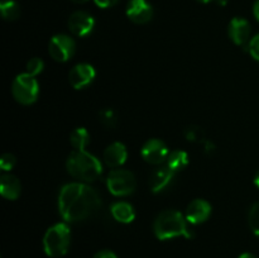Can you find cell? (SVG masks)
Listing matches in <instances>:
<instances>
[{
    "instance_id": "27",
    "label": "cell",
    "mask_w": 259,
    "mask_h": 258,
    "mask_svg": "<svg viewBox=\"0 0 259 258\" xmlns=\"http://www.w3.org/2000/svg\"><path fill=\"white\" fill-rule=\"evenodd\" d=\"M95 4L100 8H110L115 5L119 0H94Z\"/></svg>"
},
{
    "instance_id": "32",
    "label": "cell",
    "mask_w": 259,
    "mask_h": 258,
    "mask_svg": "<svg viewBox=\"0 0 259 258\" xmlns=\"http://www.w3.org/2000/svg\"><path fill=\"white\" fill-rule=\"evenodd\" d=\"M71 2H73V3H77V4H82V3L88 2V0H71Z\"/></svg>"
},
{
    "instance_id": "13",
    "label": "cell",
    "mask_w": 259,
    "mask_h": 258,
    "mask_svg": "<svg viewBox=\"0 0 259 258\" xmlns=\"http://www.w3.org/2000/svg\"><path fill=\"white\" fill-rule=\"evenodd\" d=\"M229 37L235 45L244 46L249 40L250 24L244 18H233L229 23Z\"/></svg>"
},
{
    "instance_id": "21",
    "label": "cell",
    "mask_w": 259,
    "mask_h": 258,
    "mask_svg": "<svg viewBox=\"0 0 259 258\" xmlns=\"http://www.w3.org/2000/svg\"><path fill=\"white\" fill-rule=\"evenodd\" d=\"M100 121L108 128H113L118 121V116H116L115 111L113 109H104L100 111Z\"/></svg>"
},
{
    "instance_id": "25",
    "label": "cell",
    "mask_w": 259,
    "mask_h": 258,
    "mask_svg": "<svg viewBox=\"0 0 259 258\" xmlns=\"http://www.w3.org/2000/svg\"><path fill=\"white\" fill-rule=\"evenodd\" d=\"M248 51H249L250 56H252L254 60L259 61V34L254 35V37L249 40V45H248Z\"/></svg>"
},
{
    "instance_id": "24",
    "label": "cell",
    "mask_w": 259,
    "mask_h": 258,
    "mask_svg": "<svg viewBox=\"0 0 259 258\" xmlns=\"http://www.w3.org/2000/svg\"><path fill=\"white\" fill-rule=\"evenodd\" d=\"M15 164V157L10 153L3 154L0 158V168L3 171H10Z\"/></svg>"
},
{
    "instance_id": "17",
    "label": "cell",
    "mask_w": 259,
    "mask_h": 258,
    "mask_svg": "<svg viewBox=\"0 0 259 258\" xmlns=\"http://www.w3.org/2000/svg\"><path fill=\"white\" fill-rule=\"evenodd\" d=\"M111 214H113L114 219L119 223H124L128 224L132 223L136 218V211L134 207L131 204L125 201H118L115 204L111 205Z\"/></svg>"
},
{
    "instance_id": "28",
    "label": "cell",
    "mask_w": 259,
    "mask_h": 258,
    "mask_svg": "<svg viewBox=\"0 0 259 258\" xmlns=\"http://www.w3.org/2000/svg\"><path fill=\"white\" fill-rule=\"evenodd\" d=\"M199 2H201V3H205V4H207V3L217 2L218 4H219V5H222V7H224V5H227V2H228V0H199Z\"/></svg>"
},
{
    "instance_id": "31",
    "label": "cell",
    "mask_w": 259,
    "mask_h": 258,
    "mask_svg": "<svg viewBox=\"0 0 259 258\" xmlns=\"http://www.w3.org/2000/svg\"><path fill=\"white\" fill-rule=\"evenodd\" d=\"M254 184H255V186L259 187V171L255 174V176H254Z\"/></svg>"
},
{
    "instance_id": "3",
    "label": "cell",
    "mask_w": 259,
    "mask_h": 258,
    "mask_svg": "<svg viewBox=\"0 0 259 258\" xmlns=\"http://www.w3.org/2000/svg\"><path fill=\"white\" fill-rule=\"evenodd\" d=\"M68 174L81 181H94L103 172V166L98 157L86 151H75L67 159Z\"/></svg>"
},
{
    "instance_id": "6",
    "label": "cell",
    "mask_w": 259,
    "mask_h": 258,
    "mask_svg": "<svg viewBox=\"0 0 259 258\" xmlns=\"http://www.w3.org/2000/svg\"><path fill=\"white\" fill-rule=\"evenodd\" d=\"M106 185L109 191L115 196H126L136 190V176L128 169L115 168L108 175Z\"/></svg>"
},
{
    "instance_id": "2",
    "label": "cell",
    "mask_w": 259,
    "mask_h": 258,
    "mask_svg": "<svg viewBox=\"0 0 259 258\" xmlns=\"http://www.w3.org/2000/svg\"><path fill=\"white\" fill-rule=\"evenodd\" d=\"M154 234L158 239L167 240L177 237L191 238L186 217L177 210H166L156 218L153 224Z\"/></svg>"
},
{
    "instance_id": "26",
    "label": "cell",
    "mask_w": 259,
    "mask_h": 258,
    "mask_svg": "<svg viewBox=\"0 0 259 258\" xmlns=\"http://www.w3.org/2000/svg\"><path fill=\"white\" fill-rule=\"evenodd\" d=\"M94 258H118V257H116L115 253L111 252V250L104 249V250H100V252L96 253V254L94 255Z\"/></svg>"
},
{
    "instance_id": "29",
    "label": "cell",
    "mask_w": 259,
    "mask_h": 258,
    "mask_svg": "<svg viewBox=\"0 0 259 258\" xmlns=\"http://www.w3.org/2000/svg\"><path fill=\"white\" fill-rule=\"evenodd\" d=\"M253 13H254V17L259 20V0H257L253 5Z\"/></svg>"
},
{
    "instance_id": "18",
    "label": "cell",
    "mask_w": 259,
    "mask_h": 258,
    "mask_svg": "<svg viewBox=\"0 0 259 258\" xmlns=\"http://www.w3.org/2000/svg\"><path fill=\"white\" fill-rule=\"evenodd\" d=\"M187 164H189V156L185 151H180V149L174 151L172 153H169L168 158H167V166L174 172L181 171Z\"/></svg>"
},
{
    "instance_id": "30",
    "label": "cell",
    "mask_w": 259,
    "mask_h": 258,
    "mask_svg": "<svg viewBox=\"0 0 259 258\" xmlns=\"http://www.w3.org/2000/svg\"><path fill=\"white\" fill-rule=\"evenodd\" d=\"M239 258H257L254 254L252 253H243V254L239 255Z\"/></svg>"
},
{
    "instance_id": "8",
    "label": "cell",
    "mask_w": 259,
    "mask_h": 258,
    "mask_svg": "<svg viewBox=\"0 0 259 258\" xmlns=\"http://www.w3.org/2000/svg\"><path fill=\"white\" fill-rule=\"evenodd\" d=\"M168 156V148L161 139H149L142 148V157L151 164H162L167 161Z\"/></svg>"
},
{
    "instance_id": "15",
    "label": "cell",
    "mask_w": 259,
    "mask_h": 258,
    "mask_svg": "<svg viewBox=\"0 0 259 258\" xmlns=\"http://www.w3.org/2000/svg\"><path fill=\"white\" fill-rule=\"evenodd\" d=\"M176 172L172 171L168 166L159 167L154 169V172L151 176V190L156 194L164 191L167 187L171 185Z\"/></svg>"
},
{
    "instance_id": "23",
    "label": "cell",
    "mask_w": 259,
    "mask_h": 258,
    "mask_svg": "<svg viewBox=\"0 0 259 258\" xmlns=\"http://www.w3.org/2000/svg\"><path fill=\"white\" fill-rule=\"evenodd\" d=\"M249 225L255 235L259 237V201L255 202L249 211Z\"/></svg>"
},
{
    "instance_id": "16",
    "label": "cell",
    "mask_w": 259,
    "mask_h": 258,
    "mask_svg": "<svg viewBox=\"0 0 259 258\" xmlns=\"http://www.w3.org/2000/svg\"><path fill=\"white\" fill-rule=\"evenodd\" d=\"M22 185L19 180L13 175H3L0 177V192L2 196L8 200H15L19 197Z\"/></svg>"
},
{
    "instance_id": "12",
    "label": "cell",
    "mask_w": 259,
    "mask_h": 258,
    "mask_svg": "<svg viewBox=\"0 0 259 258\" xmlns=\"http://www.w3.org/2000/svg\"><path fill=\"white\" fill-rule=\"evenodd\" d=\"M211 215V205L202 199H196L189 204L186 209V219L191 224H201Z\"/></svg>"
},
{
    "instance_id": "7",
    "label": "cell",
    "mask_w": 259,
    "mask_h": 258,
    "mask_svg": "<svg viewBox=\"0 0 259 258\" xmlns=\"http://www.w3.org/2000/svg\"><path fill=\"white\" fill-rule=\"evenodd\" d=\"M50 55L58 62H66L70 60L76 51V43L70 35L56 34L50 40Z\"/></svg>"
},
{
    "instance_id": "9",
    "label": "cell",
    "mask_w": 259,
    "mask_h": 258,
    "mask_svg": "<svg viewBox=\"0 0 259 258\" xmlns=\"http://www.w3.org/2000/svg\"><path fill=\"white\" fill-rule=\"evenodd\" d=\"M95 20L93 15L86 12H75L68 19V28L77 37H86L93 32Z\"/></svg>"
},
{
    "instance_id": "22",
    "label": "cell",
    "mask_w": 259,
    "mask_h": 258,
    "mask_svg": "<svg viewBox=\"0 0 259 258\" xmlns=\"http://www.w3.org/2000/svg\"><path fill=\"white\" fill-rule=\"evenodd\" d=\"M43 67H45V63H43V61L40 60V58L34 57V58H32V60L28 61L27 67H25L27 68L25 73H28V75H30L34 77V76L39 75V73L42 72Z\"/></svg>"
},
{
    "instance_id": "20",
    "label": "cell",
    "mask_w": 259,
    "mask_h": 258,
    "mask_svg": "<svg viewBox=\"0 0 259 258\" xmlns=\"http://www.w3.org/2000/svg\"><path fill=\"white\" fill-rule=\"evenodd\" d=\"M0 12H2V15L4 19L14 20L19 17L20 8L13 0H7V2H3L0 4Z\"/></svg>"
},
{
    "instance_id": "4",
    "label": "cell",
    "mask_w": 259,
    "mask_h": 258,
    "mask_svg": "<svg viewBox=\"0 0 259 258\" xmlns=\"http://www.w3.org/2000/svg\"><path fill=\"white\" fill-rule=\"evenodd\" d=\"M71 232L65 223H58L46 232L43 238L45 252L50 257H61L66 254L70 247Z\"/></svg>"
},
{
    "instance_id": "10",
    "label": "cell",
    "mask_w": 259,
    "mask_h": 258,
    "mask_svg": "<svg viewBox=\"0 0 259 258\" xmlns=\"http://www.w3.org/2000/svg\"><path fill=\"white\" fill-rule=\"evenodd\" d=\"M126 15L133 23L144 24L152 19L153 8L147 0H129L126 5Z\"/></svg>"
},
{
    "instance_id": "11",
    "label": "cell",
    "mask_w": 259,
    "mask_h": 258,
    "mask_svg": "<svg viewBox=\"0 0 259 258\" xmlns=\"http://www.w3.org/2000/svg\"><path fill=\"white\" fill-rule=\"evenodd\" d=\"M96 72L94 66L89 63H78L71 70L70 72V83L76 89L81 90L90 85L95 78Z\"/></svg>"
},
{
    "instance_id": "14",
    "label": "cell",
    "mask_w": 259,
    "mask_h": 258,
    "mask_svg": "<svg viewBox=\"0 0 259 258\" xmlns=\"http://www.w3.org/2000/svg\"><path fill=\"white\" fill-rule=\"evenodd\" d=\"M126 157H128V152H126L125 146L120 142H115L108 146L104 152V161L111 168H118L121 164H124Z\"/></svg>"
},
{
    "instance_id": "1",
    "label": "cell",
    "mask_w": 259,
    "mask_h": 258,
    "mask_svg": "<svg viewBox=\"0 0 259 258\" xmlns=\"http://www.w3.org/2000/svg\"><path fill=\"white\" fill-rule=\"evenodd\" d=\"M101 206L98 191L81 182L67 184L61 189L58 209L66 222H81L93 217Z\"/></svg>"
},
{
    "instance_id": "19",
    "label": "cell",
    "mask_w": 259,
    "mask_h": 258,
    "mask_svg": "<svg viewBox=\"0 0 259 258\" xmlns=\"http://www.w3.org/2000/svg\"><path fill=\"white\" fill-rule=\"evenodd\" d=\"M89 141H90V136L85 128H76L70 136V142L76 151H85Z\"/></svg>"
},
{
    "instance_id": "5",
    "label": "cell",
    "mask_w": 259,
    "mask_h": 258,
    "mask_svg": "<svg viewBox=\"0 0 259 258\" xmlns=\"http://www.w3.org/2000/svg\"><path fill=\"white\" fill-rule=\"evenodd\" d=\"M13 96L15 100L24 105H29L33 104L38 98V93H39V86H38L37 80L33 76L28 75V73H20L15 77L12 85Z\"/></svg>"
}]
</instances>
